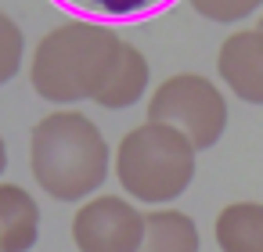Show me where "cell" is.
<instances>
[{
  "mask_svg": "<svg viewBox=\"0 0 263 252\" xmlns=\"http://www.w3.org/2000/svg\"><path fill=\"white\" fill-rule=\"evenodd\" d=\"M144 230L148 212L119 195H98L72 216V241L80 252H141Z\"/></svg>",
  "mask_w": 263,
  "mask_h": 252,
  "instance_id": "obj_5",
  "label": "cell"
},
{
  "mask_svg": "<svg viewBox=\"0 0 263 252\" xmlns=\"http://www.w3.org/2000/svg\"><path fill=\"white\" fill-rule=\"evenodd\" d=\"M8 169V144H4V137H0V173Z\"/></svg>",
  "mask_w": 263,
  "mask_h": 252,
  "instance_id": "obj_14",
  "label": "cell"
},
{
  "mask_svg": "<svg viewBox=\"0 0 263 252\" xmlns=\"http://www.w3.org/2000/svg\"><path fill=\"white\" fill-rule=\"evenodd\" d=\"M148 123H166L180 130L198 151H205L227 130V98L213 80L198 72H177L148 98Z\"/></svg>",
  "mask_w": 263,
  "mask_h": 252,
  "instance_id": "obj_4",
  "label": "cell"
},
{
  "mask_svg": "<svg viewBox=\"0 0 263 252\" xmlns=\"http://www.w3.org/2000/svg\"><path fill=\"white\" fill-rule=\"evenodd\" d=\"M187 4H191V11H198L209 22H241L263 0H187Z\"/></svg>",
  "mask_w": 263,
  "mask_h": 252,
  "instance_id": "obj_13",
  "label": "cell"
},
{
  "mask_svg": "<svg viewBox=\"0 0 263 252\" xmlns=\"http://www.w3.org/2000/svg\"><path fill=\"white\" fill-rule=\"evenodd\" d=\"M259 29H263V18H259Z\"/></svg>",
  "mask_w": 263,
  "mask_h": 252,
  "instance_id": "obj_15",
  "label": "cell"
},
{
  "mask_svg": "<svg viewBox=\"0 0 263 252\" xmlns=\"http://www.w3.org/2000/svg\"><path fill=\"white\" fill-rule=\"evenodd\" d=\"M216 72L234 98L263 105V29H238L216 51Z\"/></svg>",
  "mask_w": 263,
  "mask_h": 252,
  "instance_id": "obj_6",
  "label": "cell"
},
{
  "mask_svg": "<svg viewBox=\"0 0 263 252\" xmlns=\"http://www.w3.org/2000/svg\"><path fill=\"white\" fill-rule=\"evenodd\" d=\"M198 223L187 212L177 209H155L148 212V230L141 252H198Z\"/></svg>",
  "mask_w": 263,
  "mask_h": 252,
  "instance_id": "obj_10",
  "label": "cell"
},
{
  "mask_svg": "<svg viewBox=\"0 0 263 252\" xmlns=\"http://www.w3.org/2000/svg\"><path fill=\"white\" fill-rule=\"evenodd\" d=\"M123 44L126 40L105 22L69 18L54 26L33 51L29 62L33 90L54 105L94 101L119 62Z\"/></svg>",
  "mask_w": 263,
  "mask_h": 252,
  "instance_id": "obj_1",
  "label": "cell"
},
{
  "mask_svg": "<svg viewBox=\"0 0 263 252\" xmlns=\"http://www.w3.org/2000/svg\"><path fill=\"white\" fill-rule=\"evenodd\" d=\"M58 4L80 11L83 18L90 22H137V18H148L155 11H162L166 4H173V0H58Z\"/></svg>",
  "mask_w": 263,
  "mask_h": 252,
  "instance_id": "obj_11",
  "label": "cell"
},
{
  "mask_svg": "<svg viewBox=\"0 0 263 252\" xmlns=\"http://www.w3.org/2000/svg\"><path fill=\"white\" fill-rule=\"evenodd\" d=\"M40 238V205L18 184H0V252H29Z\"/></svg>",
  "mask_w": 263,
  "mask_h": 252,
  "instance_id": "obj_7",
  "label": "cell"
},
{
  "mask_svg": "<svg viewBox=\"0 0 263 252\" xmlns=\"http://www.w3.org/2000/svg\"><path fill=\"white\" fill-rule=\"evenodd\" d=\"M29 166L51 198L83 202L105 184L112 151L105 133L83 112H51L33 126Z\"/></svg>",
  "mask_w": 263,
  "mask_h": 252,
  "instance_id": "obj_2",
  "label": "cell"
},
{
  "mask_svg": "<svg viewBox=\"0 0 263 252\" xmlns=\"http://www.w3.org/2000/svg\"><path fill=\"white\" fill-rule=\"evenodd\" d=\"M195 169L198 148L166 123L134 126L116 148V180L130 198L144 205L177 202L191 187Z\"/></svg>",
  "mask_w": 263,
  "mask_h": 252,
  "instance_id": "obj_3",
  "label": "cell"
},
{
  "mask_svg": "<svg viewBox=\"0 0 263 252\" xmlns=\"http://www.w3.org/2000/svg\"><path fill=\"white\" fill-rule=\"evenodd\" d=\"M220 252H263V202H231L213 223Z\"/></svg>",
  "mask_w": 263,
  "mask_h": 252,
  "instance_id": "obj_8",
  "label": "cell"
},
{
  "mask_svg": "<svg viewBox=\"0 0 263 252\" xmlns=\"http://www.w3.org/2000/svg\"><path fill=\"white\" fill-rule=\"evenodd\" d=\"M148 76H152L148 58L134 44H123L119 62L108 72V80H105L101 94L94 98V105H101V108H130V105H137L144 98V90H148Z\"/></svg>",
  "mask_w": 263,
  "mask_h": 252,
  "instance_id": "obj_9",
  "label": "cell"
},
{
  "mask_svg": "<svg viewBox=\"0 0 263 252\" xmlns=\"http://www.w3.org/2000/svg\"><path fill=\"white\" fill-rule=\"evenodd\" d=\"M22 54H26V40H22L18 22L0 11V83H8V80L18 76Z\"/></svg>",
  "mask_w": 263,
  "mask_h": 252,
  "instance_id": "obj_12",
  "label": "cell"
}]
</instances>
